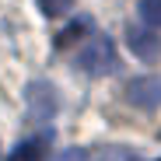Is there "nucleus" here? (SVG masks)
<instances>
[{"instance_id":"2","label":"nucleus","mask_w":161,"mask_h":161,"mask_svg":"<svg viewBox=\"0 0 161 161\" xmlns=\"http://www.w3.org/2000/svg\"><path fill=\"white\" fill-rule=\"evenodd\" d=\"M126 102L137 105V109H144V112L158 109V105H161V77H154V74L133 77L126 84Z\"/></svg>"},{"instance_id":"1","label":"nucleus","mask_w":161,"mask_h":161,"mask_svg":"<svg viewBox=\"0 0 161 161\" xmlns=\"http://www.w3.org/2000/svg\"><path fill=\"white\" fill-rule=\"evenodd\" d=\"M77 67L91 74V77H105L116 70V46L109 35H91L84 42V49L77 53Z\"/></svg>"},{"instance_id":"6","label":"nucleus","mask_w":161,"mask_h":161,"mask_svg":"<svg viewBox=\"0 0 161 161\" xmlns=\"http://www.w3.org/2000/svg\"><path fill=\"white\" fill-rule=\"evenodd\" d=\"M35 4L42 7L46 18H60V14H67V11L74 7V0H35Z\"/></svg>"},{"instance_id":"3","label":"nucleus","mask_w":161,"mask_h":161,"mask_svg":"<svg viewBox=\"0 0 161 161\" xmlns=\"http://www.w3.org/2000/svg\"><path fill=\"white\" fill-rule=\"evenodd\" d=\"M126 42H130V49L137 53L140 60H154L158 56V35H151V32H144V28H126Z\"/></svg>"},{"instance_id":"4","label":"nucleus","mask_w":161,"mask_h":161,"mask_svg":"<svg viewBox=\"0 0 161 161\" xmlns=\"http://www.w3.org/2000/svg\"><path fill=\"white\" fill-rule=\"evenodd\" d=\"M46 144H49V137H32V140H21V144L7 154V161H42Z\"/></svg>"},{"instance_id":"7","label":"nucleus","mask_w":161,"mask_h":161,"mask_svg":"<svg viewBox=\"0 0 161 161\" xmlns=\"http://www.w3.org/2000/svg\"><path fill=\"white\" fill-rule=\"evenodd\" d=\"M84 28H91V21H88V18H80V21H74V25H70L67 32H60V39H56V46H70V42H74V39H77L80 32H84Z\"/></svg>"},{"instance_id":"8","label":"nucleus","mask_w":161,"mask_h":161,"mask_svg":"<svg viewBox=\"0 0 161 161\" xmlns=\"http://www.w3.org/2000/svg\"><path fill=\"white\" fill-rule=\"evenodd\" d=\"M53 161H95V154H91L88 147H67V151H60Z\"/></svg>"},{"instance_id":"5","label":"nucleus","mask_w":161,"mask_h":161,"mask_svg":"<svg viewBox=\"0 0 161 161\" xmlns=\"http://www.w3.org/2000/svg\"><path fill=\"white\" fill-rule=\"evenodd\" d=\"M144 25H154V28H161V0H140L137 4Z\"/></svg>"}]
</instances>
